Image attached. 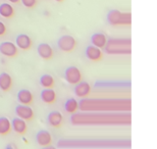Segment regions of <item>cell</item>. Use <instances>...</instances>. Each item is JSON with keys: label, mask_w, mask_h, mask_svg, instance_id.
Segmentation results:
<instances>
[{"label": "cell", "mask_w": 157, "mask_h": 149, "mask_svg": "<svg viewBox=\"0 0 157 149\" xmlns=\"http://www.w3.org/2000/svg\"><path fill=\"white\" fill-rule=\"evenodd\" d=\"M23 3V5L25 7H28V8H32L34 6L36 5V0H20Z\"/></svg>", "instance_id": "603a6c76"}, {"label": "cell", "mask_w": 157, "mask_h": 149, "mask_svg": "<svg viewBox=\"0 0 157 149\" xmlns=\"http://www.w3.org/2000/svg\"><path fill=\"white\" fill-rule=\"evenodd\" d=\"M55 1H57V2H61V1H63V0H55Z\"/></svg>", "instance_id": "4316f807"}, {"label": "cell", "mask_w": 157, "mask_h": 149, "mask_svg": "<svg viewBox=\"0 0 157 149\" xmlns=\"http://www.w3.org/2000/svg\"><path fill=\"white\" fill-rule=\"evenodd\" d=\"M107 22L111 26H130L132 24V14L131 12H121L112 9L107 14Z\"/></svg>", "instance_id": "3957f363"}, {"label": "cell", "mask_w": 157, "mask_h": 149, "mask_svg": "<svg viewBox=\"0 0 157 149\" xmlns=\"http://www.w3.org/2000/svg\"><path fill=\"white\" fill-rule=\"evenodd\" d=\"M37 52L39 56L44 60H51L53 58V48L48 43H40L37 47Z\"/></svg>", "instance_id": "7c38bea8"}, {"label": "cell", "mask_w": 157, "mask_h": 149, "mask_svg": "<svg viewBox=\"0 0 157 149\" xmlns=\"http://www.w3.org/2000/svg\"><path fill=\"white\" fill-rule=\"evenodd\" d=\"M118 100H83L82 110H113L117 109Z\"/></svg>", "instance_id": "7a4b0ae2"}, {"label": "cell", "mask_w": 157, "mask_h": 149, "mask_svg": "<svg viewBox=\"0 0 157 149\" xmlns=\"http://www.w3.org/2000/svg\"><path fill=\"white\" fill-rule=\"evenodd\" d=\"M35 139H36V142L38 143V145H40V146H42V147L50 146L53 141L50 132L47 131V130H43V129L39 130V131L37 132Z\"/></svg>", "instance_id": "30bf717a"}, {"label": "cell", "mask_w": 157, "mask_h": 149, "mask_svg": "<svg viewBox=\"0 0 157 149\" xmlns=\"http://www.w3.org/2000/svg\"><path fill=\"white\" fill-rule=\"evenodd\" d=\"M47 124L52 128H61L63 124V116L58 110H52L47 116Z\"/></svg>", "instance_id": "9c48e42d"}, {"label": "cell", "mask_w": 157, "mask_h": 149, "mask_svg": "<svg viewBox=\"0 0 157 149\" xmlns=\"http://www.w3.org/2000/svg\"><path fill=\"white\" fill-rule=\"evenodd\" d=\"M17 101L20 104L31 105L34 102V95L29 89H21L17 94Z\"/></svg>", "instance_id": "4fadbf2b"}, {"label": "cell", "mask_w": 157, "mask_h": 149, "mask_svg": "<svg viewBox=\"0 0 157 149\" xmlns=\"http://www.w3.org/2000/svg\"><path fill=\"white\" fill-rule=\"evenodd\" d=\"M0 53L6 57L13 58L18 55V48L10 41H4L0 43Z\"/></svg>", "instance_id": "52a82bcc"}, {"label": "cell", "mask_w": 157, "mask_h": 149, "mask_svg": "<svg viewBox=\"0 0 157 149\" xmlns=\"http://www.w3.org/2000/svg\"><path fill=\"white\" fill-rule=\"evenodd\" d=\"M40 98L44 103L51 105L56 102L57 96H56V92L53 89H43L40 92Z\"/></svg>", "instance_id": "e0dca14e"}, {"label": "cell", "mask_w": 157, "mask_h": 149, "mask_svg": "<svg viewBox=\"0 0 157 149\" xmlns=\"http://www.w3.org/2000/svg\"><path fill=\"white\" fill-rule=\"evenodd\" d=\"M12 131L11 122L6 116H0V136H7Z\"/></svg>", "instance_id": "44dd1931"}, {"label": "cell", "mask_w": 157, "mask_h": 149, "mask_svg": "<svg viewBox=\"0 0 157 149\" xmlns=\"http://www.w3.org/2000/svg\"><path fill=\"white\" fill-rule=\"evenodd\" d=\"M39 83L44 89H53L55 86V80L51 75L43 74L39 79Z\"/></svg>", "instance_id": "d6986e66"}, {"label": "cell", "mask_w": 157, "mask_h": 149, "mask_svg": "<svg viewBox=\"0 0 157 149\" xmlns=\"http://www.w3.org/2000/svg\"><path fill=\"white\" fill-rule=\"evenodd\" d=\"M14 9L9 3H2L0 4V15L5 18H10L13 17Z\"/></svg>", "instance_id": "7402d4cb"}, {"label": "cell", "mask_w": 157, "mask_h": 149, "mask_svg": "<svg viewBox=\"0 0 157 149\" xmlns=\"http://www.w3.org/2000/svg\"><path fill=\"white\" fill-rule=\"evenodd\" d=\"M14 112L17 118L30 122L35 118V112L30 105H24V104H17L14 108Z\"/></svg>", "instance_id": "8992f818"}, {"label": "cell", "mask_w": 157, "mask_h": 149, "mask_svg": "<svg viewBox=\"0 0 157 149\" xmlns=\"http://www.w3.org/2000/svg\"><path fill=\"white\" fill-rule=\"evenodd\" d=\"M7 1H9L10 3H17L20 0H7Z\"/></svg>", "instance_id": "484cf974"}, {"label": "cell", "mask_w": 157, "mask_h": 149, "mask_svg": "<svg viewBox=\"0 0 157 149\" xmlns=\"http://www.w3.org/2000/svg\"><path fill=\"white\" fill-rule=\"evenodd\" d=\"M63 107H64V110L68 113H76L78 110V107H80V104H78V100L76 98H68L64 101V104H63Z\"/></svg>", "instance_id": "ffe728a7"}, {"label": "cell", "mask_w": 157, "mask_h": 149, "mask_svg": "<svg viewBox=\"0 0 157 149\" xmlns=\"http://www.w3.org/2000/svg\"><path fill=\"white\" fill-rule=\"evenodd\" d=\"M106 42H107V37L104 33L99 32V33H94L91 36V45L98 47L100 49L104 48Z\"/></svg>", "instance_id": "ac0fdd59"}, {"label": "cell", "mask_w": 157, "mask_h": 149, "mask_svg": "<svg viewBox=\"0 0 157 149\" xmlns=\"http://www.w3.org/2000/svg\"><path fill=\"white\" fill-rule=\"evenodd\" d=\"M63 77L68 84L77 85L78 82L82 81L83 76H82L81 71L77 68V66L71 65V66H67V68L64 69Z\"/></svg>", "instance_id": "5b68a950"}, {"label": "cell", "mask_w": 157, "mask_h": 149, "mask_svg": "<svg viewBox=\"0 0 157 149\" xmlns=\"http://www.w3.org/2000/svg\"><path fill=\"white\" fill-rule=\"evenodd\" d=\"M6 33V27L5 25L2 23V22H0V37L1 36H4Z\"/></svg>", "instance_id": "cb8c5ba5"}, {"label": "cell", "mask_w": 157, "mask_h": 149, "mask_svg": "<svg viewBox=\"0 0 157 149\" xmlns=\"http://www.w3.org/2000/svg\"><path fill=\"white\" fill-rule=\"evenodd\" d=\"M104 50L107 54H128L132 53V41L130 38L121 39V38H111L108 39L104 46Z\"/></svg>", "instance_id": "6da1fadb"}, {"label": "cell", "mask_w": 157, "mask_h": 149, "mask_svg": "<svg viewBox=\"0 0 157 149\" xmlns=\"http://www.w3.org/2000/svg\"><path fill=\"white\" fill-rule=\"evenodd\" d=\"M85 56H86L87 59H89L90 61L98 62V61H101L103 58V52L98 47L89 45L85 49Z\"/></svg>", "instance_id": "ba28073f"}, {"label": "cell", "mask_w": 157, "mask_h": 149, "mask_svg": "<svg viewBox=\"0 0 157 149\" xmlns=\"http://www.w3.org/2000/svg\"><path fill=\"white\" fill-rule=\"evenodd\" d=\"M11 128L12 130L18 135H25L28 132V126L27 122L20 118H13L11 120Z\"/></svg>", "instance_id": "9a60e30c"}, {"label": "cell", "mask_w": 157, "mask_h": 149, "mask_svg": "<svg viewBox=\"0 0 157 149\" xmlns=\"http://www.w3.org/2000/svg\"><path fill=\"white\" fill-rule=\"evenodd\" d=\"M75 86H76L74 89L75 94H76L78 97H81V98L89 96L91 93V90H92L91 85L86 81L78 82V83L77 85H75Z\"/></svg>", "instance_id": "5bb4252c"}, {"label": "cell", "mask_w": 157, "mask_h": 149, "mask_svg": "<svg viewBox=\"0 0 157 149\" xmlns=\"http://www.w3.org/2000/svg\"><path fill=\"white\" fill-rule=\"evenodd\" d=\"M6 149H17V147L15 146L13 143H10V144H8L7 146H6Z\"/></svg>", "instance_id": "d4e9b609"}, {"label": "cell", "mask_w": 157, "mask_h": 149, "mask_svg": "<svg viewBox=\"0 0 157 149\" xmlns=\"http://www.w3.org/2000/svg\"><path fill=\"white\" fill-rule=\"evenodd\" d=\"M12 85H13V81L11 76L8 73L2 72L0 74V90L7 93L12 89Z\"/></svg>", "instance_id": "2e32d148"}, {"label": "cell", "mask_w": 157, "mask_h": 149, "mask_svg": "<svg viewBox=\"0 0 157 149\" xmlns=\"http://www.w3.org/2000/svg\"><path fill=\"white\" fill-rule=\"evenodd\" d=\"M57 47L62 52L71 53L77 48V40L71 35H63L57 40Z\"/></svg>", "instance_id": "277c9868"}, {"label": "cell", "mask_w": 157, "mask_h": 149, "mask_svg": "<svg viewBox=\"0 0 157 149\" xmlns=\"http://www.w3.org/2000/svg\"><path fill=\"white\" fill-rule=\"evenodd\" d=\"M15 45L17 48L24 50V51H28L32 48L33 41L27 34H20L15 37Z\"/></svg>", "instance_id": "8fae6325"}]
</instances>
